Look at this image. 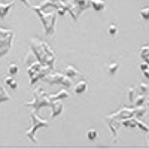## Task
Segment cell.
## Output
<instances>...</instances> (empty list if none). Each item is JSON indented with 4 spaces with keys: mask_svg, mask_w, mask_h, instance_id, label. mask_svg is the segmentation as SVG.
<instances>
[{
    "mask_svg": "<svg viewBox=\"0 0 149 149\" xmlns=\"http://www.w3.org/2000/svg\"><path fill=\"white\" fill-rule=\"evenodd\" d=\"M45 82H48V84H58V85H61L64 90H69L70 86H72V79L70 78H67L66 74H61V73H49L48 76L43 79Z\"/></svg>",
    "mask_w": 149,
    "mask_h": 149,
    "instance_id": "6",
    "label": "cell"
},
{
    "mask_svg": "<svg viewBox=\"0 0 149 149\" xmlns=\"http://www.w3.org/2000/svg\"><path fill=\"white\" fill-rule=\"evenodd\" d=\"M140 70H142V72H146V70H149V64L143 61V63L140 64Z\"/></svg>",
    "mask_w": 149,
    "mask_h": 149,
    "instance_id": "32",
    "label": "cell"
},
{
    "mask_svg": "<svg viewBox=\"0 0 149 149\" xmlns=\"http://www.w3.org/2000/svg\"><path fill=\"white\" fill-rule=\"evenodd\" d=\"M107 33H109L110 36H115V34L118 33V27L115 26V24H110L109 29H107Z\"/></svg>",
    "mask_w": 149,
    "mask_h": 149,
    "instance_id": "30",
    "label": "cell"
},
{
    "mask_svg": "<svg viewBox=\"0 0 149 149\" xmlns=\"http://www.w3.org/2000/svg\"><path fill=\"white\" fill-rule=\"evenodd\" d=\"M146 107H149V100H146Z\"/></svg>",
    "mask_w": 149,
    "mask_h": 149,
    "instance_id": "35",
    "label": "cell"
},
{
    "mask_svg": "<svg viewBox=\"0 0 149 149\" xmlns=\"http://www.w3.org/2000/svg\"><path fill=\"white\" fill-rule=\"evenodd\" d=\"M10 100V95L6 93V90L3 88V85L0 84V103H3V102H9Z\"/></svg>",
    "mask_w": 149,
    "mask_h": 149,
    "instance_id": "22",
    "label": "cell"
},
{
    "mask_svg": "<svg viewBox=\"0 0 149 149\" xmlns=\"http://www.w3.org/2000/svg\"><path fill=\"white\" fill-rule=\"evenodd\" d=\"M140 57H142V60L145 61V63L149 64V46H148V45L142 46V49H140Z\"/></svg>",
    "mask_w": 149,
    "mask_h": 149,
    "instance_id": "21",
    "label": "cell"
},
{
    "mask_svg": "<svg viewBox=\"0 0 149 149\" xmlns=\"http://www.w3.org/2000/svg\"><path fill=\"white\" fill-rule=\"evenodd\" d=\"M145 102H146V97L145 95H137V98L134 100V107H142L143 104H145Z\"/></svg>",
    "mask_w": 149,
    "mask_h": 149,
    "instance_id": "24",
    "label": "cell"
},
{
    "mask_svg": "<svg viewBox=\"0 0 149 149\" xmlns=\"http://www.w3.org/2000/svg\"><path fill=\"white\" fill-rule=\"evenodd\" d=\"M133 112H134V118L140 121V119L146 115V107H145V106H142V107H134Z\"/></svg>",
    "mask_w": 149,
    "mask_h": 149,
    "instance_id": "18",
    "label": "cell"
},
{
    "mask_svg": "<svg viewBox=\"0 0 149 149\" xmlns=\"http://www.w3.org/2000/svg\"><path fill=\"white\" fill-rule=\"evenodd\" d=\"M136 88H137V94H139V95H145L146 91L149 90V86H148L146 84H139L137 86H136Z\"/></svg>",
    "mask_w": 149,
    "mask_h": 149,
    "instance_id": "25",
    "label": "cell"
},
{
    "mask_svg": "<svg viewBox=\"0 0 149 149\" xmlns=\"http://www.w3.org/2000/svg\"><path fill=\"white\" fill-rule=\"evenodd\" d=\"M2 2H3V0H0V3H2Z\"/></svg>",
    "mask_w": 149,
    "mask_h": 149,
    "instance_id": "37",
    "label": "cell"
},
{
    "mask_svg": "<svg viewBox=\"0 0 149 149\" xmlns=\"http://www.w3.org/2000/svg\"><path fill=\"white\" fill-rule=\"evenodd\" d=\"M37 61V58H36V55L33 54V52H29L27 55H26V58H24V63H26V66L27 67H30V66H33L34 63Z\"/></svg>",
    "mask_w": 149,
    "mask_h": 149,
    "instance_id": "20",
    "label": "cell"
},
{
    "mask_svg": "<svg viewBox=\"0 0 149 149\" xmlns=\"http://www.w3.org/2000/svg\"><path fill=\"white\" fill-rule=\"evenodd\" d=\"M8 72H9V76H15V74H18V66H17L15 63L9 64V69H8Z\"/></svg>",
    "mask_w": 149,
    "mask_h": 149,
    "instance_id": "26",
    "label": "cell"
},
{
    "mask_svg": "<svg viewBox=\"0 0 149 149\" xmlns=\"http://www.w3.org/2000/svg\"><path fill=\"white\" fill-rule=\"evenodd\" d=\"M51 70H52V69H49V67L43 66V67H42V70H39V72H37V73L34 74V76L31 78V79H29V84H30V85H34L37 81H40V79L43 81V79L48 76V74L51 73Z\"/></svg>",
    "mask_w": 149,
    "mask_h": 149,
    "instance_id": "9",
    "label": "cell"
},
{
    "mask_svg": "<svg viewBox=\"0 0 149 149\" xmlns=\"http://www.w3.org/2000/svg\"><path fill=\"white\" fill-rule=\"evenodd\" d=\"M69 97V93H67V90H60L57 94H54V95H49L48 98H49V102H57V100H60V102H63V100H66V98Z\"/></svg>",
    "mask_w": 149,
    "mask_h": 149,
    "instance_id": "12",
    "label": "cell"
},
{
    "mask_svg": "<svg viewBox=\"0 0 149 149\" xmlns=\"http://www.w3.org/2000/svg\"><path fill=\"white\" fill-rule=\"evenodd\" d=\"M30 118H31V127L27 130V137L33 142V143H36V137H34V134H36V131L39 130V128H45V127H48L49 125V122L46 121V119H42V118H39L36 115V112H33V113H30Z\"/></svg>",
    "mask_w": 149,
    "mask_h": 149,
    "instance_id": "4",
    "label": "cell"
},
{
    "mask_svg": "<svg viewBox=\"0 0 149 149\" xmlns=\"http://www.w3.org/2000/svg\"><path fill=\"white\" fill-rule=\"evenodd\" d=\"M12 6H14V2H8V3H0V18H6L9 10L12 9Z\"/></svg>",
    "mask_w": 149,
    "mask_h": 149,
    "instance_id": "13",
    "label": "cell"
},
{
    "mask_svg": "<svg viewBox=\"0 0 149 149\" xmlns=\"http://www.w3.org/2000/svg\"><path fill=\"white\" fill-rule=\"evenodd\" d=\"M143 76L149 79V70H146V72H143Z\"/></svg>",
    "mask_w": 149,
    "mask_h": 149,
    "instance_id": "34",
    "label": "cell"
},
{
    "mask_svg": "<svg viewBox=\"0 0 149 149\" xmlns=\"http://www.w3.org/2000/svg\"><path fill=\"white\" fill-rule=\"evenodd\" d=\"M5 81H6V85L9 86L10 90H18V82H17V79L14 78V76H8V78H5Z\"/></svg>",
    "mask_w": 149,
    "mask_h": 149,
    "instance_id": "19",
    "label": "cell"
},
{
    "mask_svg": "<svg viewBox=\"0 0 149 149\" xmlns=\"http://www.w3.org/2000/svg\"><path fill=\"white\" fill-rule=\"evenodd\" d=\"M30 49H31V52L36 55V58H37L39 63H42L43 66H46L49 69L54 67L55 54H54L51 46H49L46 42H43L40 39H37V37H34V39L30 40Z\"/></svg>",
    "mask_w": 149,
    "mask_h": 149,
    "instance_id": "1",
    "label": "cell"
},
{
    "mask_svg": "<svg viewBox=\"0 0 149 149\" xmlns=\"http://www.w3.org/2000/svg\"><path fill=\"white\" fill-rule=\"evenodd\" d=\"M115 118L119 119V121H124V119H130V118H134V112L131 107H122L119 109L118 112H115Z\"/></svg>",
    "mask_w": 149,
    "mask_h": 149,
    "instance_id": "8",
    "label": "cell"
},
{
    "mask_svg": "<svg viewBox=\"0 0 149 149\" xmlns=\"http://www.w3.org/2000/svg\"><path fill=\"white\" fill-rule=\"evenodd\" d=\"M140 18H143L145 21H148V19H149V8H148V6L140 9Z\"/></svg>",
    "mask_w": 149,
    "mask_h": 149,
    "instance_id": "27",
    "label": "cell"
},
{
    "mask_svg": "<svg viewBox=\"0 0 149 149\" xmlns=\"http://www.w3.org/2000/svg\"><path fill=\"white\" fill-rule=\"evenodd\" d=\"M66 76L70 78V79H74V78H84V74L79 73L73 66H67V69H66Z\"/></svg>",
    "mask_w": 149,
    "mask_h": 149,
    "instance_id": "15",
    "label": "cell"
},
{
    "mask_svg": "<svg viewBox=\"0 0 149 149\" xmlns=\"http://www.w3.org/2000/svg\"><path fill=\"white\" fill-rule=\"evenodd\" d=\"M118 69H119V66H118V63H110L109 64V67H107V70H109V73H116L118 72Z\"/></svg>",
    "mask_w": 149,
    "mask_h": 149,
    "instance_id": "29",
    "label": "cell"
},
{
    "mask_svg": "<svg viewBox=\"0 0 149 149\" xmlns=\"http://www.w3.org/2000/svg\"><path fill=\"white\" fill-rule=\"evenodd\" d=\"M137 88H136V86H131V88L128 90V102L130 103H134V100L136 98H137Z\"/></svg>",
    "mask_w": 149,
    "mask_h": 149,
    "instance_id": "23",
    "label": "cell"
},
{
    "mask_svg": "<svg viewBox=\"0 0 149 149\" xmlns=\"http://www.w3.org/2000/svg\"><path fill=\"white\" fill-rule=\"evenodd\" d=\"M86 137H88L90 140H95V139H97V130H94V128L88 130V133H86Z\"/></svg>",
    "mask_w": 149,
    "mask_h": 149,
    "instance_id": "28",
    "label": "cell"
},
{
    "mask_svg": "<svg viewBox=\"0 0 149 149\" xmlns=\"http://www.w3.org/2000/svg\"><path fill=\"white\" fill-rule=\"evenodd\" d=\"M148 133H149V131H148ZM148 143H149V134H148Z\"/></svg>",
    "mask_w": 149,
    "mask_h": 149,
    "instance_id": "36",
    "label": "cell"
},
{
    "mask_svg": "<svg viewBox=\"0 0 149 149\" xmlns=\"http://www.w3.org/2000/svg\"><path fill=\"white\" fill-rule=\"evenodd\" d=\"M12 40H14V31L0 27V58L9 52L12 48Z\"/></svg>",
    "mask_w": 149,
    "mask_h": 149,
    "instance_id": "5",
    "label": "cell"
},
{
    "mask_svg": "<svg viewBox=\"0 0 149 149\" xmlns=\"http://www.w3.org/2000/svg\"><path fill=\"white\" fill-rule=\"evenodd\" d=\"M51 115H52V118H57L60 113H63V109H64V106H63V102H60V100H57V102H51Z\"/></svg>",
    "mask_w": 149,
    "mask_h": 149,
    "instance_id": "10",
    "label": "cell"
},
{
    "mask_svg": "<svg viewBox=\"0 0 149 149\" xmlns=\"http://www.w3.org/2000/svg\"><path fill=\"white\" fill-rule=\"evenodd\" d=\"M137 127H139L142 131H149V127L146 125V124H143L142 121H139V119H137Z\"/></svg>",
    "mask_w": 149,
    "mask_h": 149,
    "instance_id": "31",
    "label": "cell"
},
{
    "mask_svg": "<svg viewBox=\"0 0 149 149\" xmlns=\"http://www.w3.org/2000/svg\"><path fill=\"white\" fill-rule=\"evenodd\" d=\"M91 8L94 10H104L106 9V3H104V0H91Z\"/></svg>",
    "mask_w": 149,
    "mask_h": 149,
    "instance_id": "16",
    "label": "cell"
},
{
    "mask_svg": "<svg viewBox=\"0 0 149 149\" xmlns=\"http://www.w3.org/2000/svg\"><path fill=\"white\" fill-rule=\"evenodd\" d=\"M19 2H22V3H24V5H26V6H29V8H30V6H31V5H30V3H29V0H19Z\"/></svg>",
    "mask_w": 149,
    "mask_h": 149,
    "instance_id": "33",
    "label": "cell"
},
{
    "mask_svg": "<svg viewBox=\"0 0 149 149\" xmlns=\"http://www.w3.org/2000/svg\"><path fill=\"white\" fill-rule=\"evenodd\" d=\"M104 122L107 124V127H109V130H110L112 140L116 142V140H118V128L121 127V121H119V119H116V118H115V115L112 113V115H109V116H106V118H104Z\"/></svg>",
    "mask_w": 149,
    "mask_h": 149,
    "instance_id": "7",
    "label": "cell"
},
{
    "mask_svg": "<svg viewBox=\"0 0 149 149\" xmlns=\"http://www.w3.org/2000/svg\"><path fill=\"white\" fill-rule=\"evenodd\" d=\"M72 3L74 5V8H76L79 12L88 9L91 6V0H72Z\"/></svg>",
    "mask_w": 149,
    "mask_h": 149,
    "instance_id": "11",
    "label": "cell"
},
{
    "mask_svg": "<svg viewBox=\"0 0 149 149\" xmlns=\"http://www.w3.org/2000/svg\"><path fill=\"white\" fill-rule=\"evenodd\" d=\"M86 88H88V82H86V81H79L76 85H74V93H76V94H82Z\"/></svg>",
    "mask_w": 149,
    "mask_h": 149,
    "instance_id": "17",
    "label": "cell"
},
{
    "mask_svg": "<svg viewBox=\"0 0 149 149\" xmlns=\"http://www.w3.org/2000/svg\"><path fill=\"white\" fill-rule=\"evenodd\" d=\"M49 95L42 90V88H36V91L33 93V98L30 102L26 103L27 107H33L34 112L37 113V110L42 109V107H46V106H51V102H49Z\"/></svg>",
    "mask_w": 149,
    "mask_h": 149,
    "instance_id": "3",
    "label": "cell"
},
{
    "mask_svg": "<svg viewBox=\"0 0 149 149\" xmlns=\"http://www.w3.org/2000/svg\"><path fill=\"white\" fill-rule=\"evenodd\" d=\"M37 15H39L42 24H43V29H45V34L51 36L55 33V27H57V12L55 10H40L37 6H30Z\"/></svg>",
    "mask_w": 149,
    "mask_h": 149,
    "instance_id": "2",
    "label": "cell"
},
{
    "mask_svg": "<svg viewBox=\"0 0 149 149\" xmlns=\"http://www.w3.org/2000/svg\"><path fill=\"white\" fill-rule=\"evenodd\" d=\"M42 67H43V64L42 63H39V61H36V63L33 64V66H30V67H27V74H29V79H31L34 74L39 72V70H42Z\"/></svg>",
    "mask_w": 149,
    "mask_h": 149,
    "instance_id": "14",
    "label": "cell"
}]
</instances>
